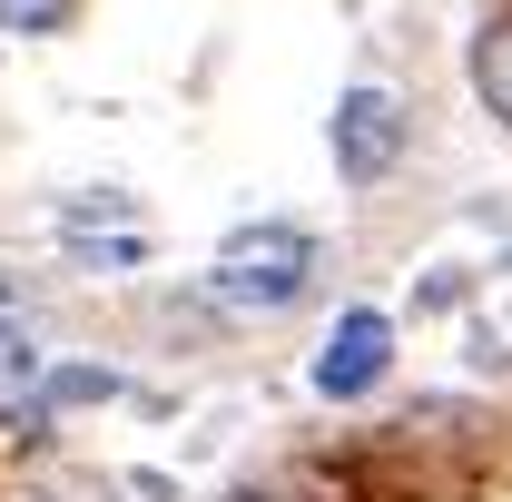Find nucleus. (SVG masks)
<instances>
[{"mask_svg":"<svg viewBox=\"0 0 512 502\" xmlns=\"http://www.w3.org/2000/svg\"><path fill=\"white\" fill-rule=\"evenodd\" d=\"M306 276H316V247L296 227H247V237H227V256H217V306L286 315L306 296Z\"/></svg>","mask_w":512,"mask_h":502,"instance_id":"f257e3e1","label":"nucleus"},{"mask_svg":"<svg viewBox=\"0 0 512 502\" xmlns=\"http://www.w3.org/2000/svg\"><path fill=\"white\" fill-rule=\"evenodd\" d=\"M404 138H414V119H404V99H394V89L365 79V89H345V99H335V168H345L355 188H375L384 168L404 158Z\"/></svg>","mask_w":512,"mask_h":502,"instance_id":"f03ea898","label":"nucleus"},{"mask_svg":"<svg viewBox=\"0 0 512 502\" xmlns=\"http://www.w3.org/2000/svg\"><path fill=\"white\" fill-rule=\"evenodd\" d=\"M384 365H394V325H384L375 306H355L335 335H325V355H316V394L325 404H355V394H375Z\"/></svg>","mask_w":512,"mask_h":502,"instance_id":"7ed1b4c3","label":"nucleus"},{"mask_svg":"<svg viewBox=\"0 0 512 502\" xmlns=\"http://www.w3.org/2000/svg\"><path fill=\"white\" fill-rule=\"evenodd\" d=\"M473 89L493 99V119H512V20H483V40H473Z\"/></svg>","mask_w":512,"mask_h":502,"instance_id":"20e7f679","label":"nucleus"},{"mask_svg":"<svg viewBox=\"0 0 512 502\" xmlns=\"http://www.w3.org/2000/svg\"><path fill=\"white\" fill-rule=\"evenodd\" d=\"M20 404H40V345L20 325H0V414H20Z\"/></svg>","mask_w":512,"mask_h":502,"instance_id":"39448f33","label":"nucleus"},{"mask_svg":"<svg viewBox=\"0 0 512 502\" xmlns=\"http://www.w3.org/2000/svg\"><path fill=\"white\" fill-rule=\"evenodd\" d=\"M79 0H0V30H20V40H40V30H60Z\"/></svg>","mask_w":512,"mask_h":502,"instance_id":"423d86ee","label":"nucleus"},{"mask_svg":"<svg viewBox=\"0 0 512 502\" xmlns=\"http://www.w3.org/2000/svg\"><path fill=\"white\" fill-rule=\"evenodd\" d=\"M119 394V375H60L50 384V404H109Z\"/></svg>","mask_w":512,"mask_h":502,"instance_id":"0eeeda50","label":"nucleus"},{"mask_svg":"<svg viewBox=\"0 0 512 502\" xmlns=\"http://www.w3.org/2000/svg\"><path fill=\"white\" fill-rule=\"evenodd\" d=\"M237 502H276V493H237Z\"/></svg>","mask_w":512,"mask_h":502,"instance_id":"6e6552de","label":"nucleus"}]
</instances>
